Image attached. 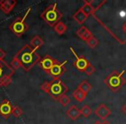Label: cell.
Wrapping results in <instances>:
<instances>
[{"label":"cell","instance_id":"obj_12","mask_svg":"<svg viewBox=\"0 0 126 124\" xmlns=\"http://www.w3.org/2000/svg\"><path fill=\"white\" fill-rule=\"evenodd\" d=\"M16 5V0H1L0 1V10L6 15L10 14Z\"/></svg>","mask_w":126,"mask_h":124},{"label":"cell","instance_id":"obj_27","mask_svg":"<svg viewBox=\"0 0 126 124\" xmlns=\"http://www.w3.org/2000/svg\"><path fill=\"white\" fill-rule=\"evenodd\" d=\"M95 70H96V69H95V67H93V65H91V63H90L89 65H88V67L86 68V70H85L84 72L86 74V75L90 76V75H92V74H93V72H95Z\"/></svg>","mask_w":126,"mask_h":124},{"label":"cell","instance_id":"obj_20","mask_svg":"<svg viewBox=\"0 0 126 124\" xmlns=\"http://www.w3.org/2000/svg\"><path fill=\"white\" fill-rule=\"evenodd\" d=\"M73 96L75 98V100H77L78 102L81 103V102L84 101L85 98L86 97V94L83 92L82 91H80L79 88H77V89L74 90V92H73Z\"/></svg>","mask_w":126,"mask_h":124},{"label":"cell","instance_id":"obj_9","mask_svg":"<svg viewBox=\"0 0 126 124\" xmlns=\"http://www.w3.org/2000/svg\"><path fill=\"white\" fill-rule=\"evenodd\" d=\"M67 63V59L65 61H63L62 63H59V62L55 63L52 67V68L48 71L47 74H49L53 79H60V77L66 72L65 65Z\"/></svg>","mask_w":126,"mask_h":124},{"label":"cell","instance_id":"obj_26","mask_svg":"<svg viewBox=\"0 0 126 124\" xmlns=\"http://www.w3.org/2000/svg\"><path fill=\"white\" fill-rule=\"evenodd\" d=\"M23 110H22V109L20 108V107L18 106H14L12 109V112H11V115H14L16 118H18V117H20L22 115H23Z\"/></svg>","mask_w":126,"mask_h":124},{"label":"cell","instance_id":"obj_28","mask_svg":"<svg viewBox=\"0 0 126 124\" xmlns=\"http://www.w3.org/2000/svg\"><path fill=\"white\" fill-rule=\"evenodd\" d=\"M49 89H50V84H49V82H47V81L44 82L43 84L41 85V90H42V91H44V92L47 93V94H48V92H49Z\"/></svg>","mask_w":126,"mask_h":124},{"label":"cell","instance_id":"obj_29","mask_svg":"<svg viewBox=\"0 0 126 124\" xmlns=\"http://www.w3.org/2000/svg\"><path fill=\"white\" fill-rule=\"evenodd\" d=\"M5 56H6V53L4 52L2 48H0V59H1V60H4Z\"/></svg>","mask_w":126,"mask_h":124},{"label":"cell","instance_id":"obj_16","mask_svg":"<svg viewBox=\"0 0 126 124\" xmlns=\"http://www.w3.org/2000/svg\"><path fill=\"white\" fill-rule=\"evenodd\" d=\"M76 34H77V35L81 40L85 41H87L91 36H93V35H92V33L89 31V29H88L87 28H86L85 26H81L80 28L77 30Z\"/></svg>","mask_w":126,"mask_h":124},{"label":"cell","instance_id":"obj_31","mask_svg":"<svg viewBox=\"0 0 126 124\" xmlns=\"http://www.w3.org/2000/svg\"><path fill=\"white\" fill-rule=\"evenodd\" d=\"M101 124H110L109 122H107V121H104L103 122H101Z\"/></svg>","mask_w":126,"mask_h":124},{"label":"cell","instance_id":"obj_30","mask_svg":"<svg viewBox=\"0 0 126 124\" xmlns=\"http://www.w3.org/2000/svg\"><path fill=\"white\" fill-rule=\"evenodd\" d=\"M122 111L124 112V114H125V115H126V103H124V105H123V106H122Z\"/></svg>","mask_w":126,"mask_h":124},{"label":"cell","instance_id":"obj_19","mask_svg":"<svg viewBox=\"0 0 126 124\" xmlns=\"http://www.w3.org/2000/svg\"><path fill=\"white\" fill-rule=\"evenodd\" d=\"M67 25H66L65 23H63L62 22H61V21H60L58 23H56V24L54 25V31H55L59 35H63V34L67 31Z\"/></svg>","mask_w":126,"mask_h":124},{"label":"cell","instance_id":"obj_24","mask_svg":"<svg viewBox=\"0 0 126 124\" xmlns=\"http://www.w3.org/2000/svg\"><path fill=\"white\" fill-rule=\"evenodd\" d=\"M11 67L14 71L17 70L18 68H20V67H21V63H20V61L18 60L17 58H16V56H14V57H13V59H11Z\"/></svg>","mask_w":126,"mask_h":124},{"label":"cell","instance_id":"obj_17","mask_svg":"<svg viewBox=\"0 0 126 124\" xmlns=\"http://www.w3.org/2000/svg\"><path fill=\"white\" fill-rule=\"evenodd\" d=\"M43 44H44L43 40H42L40 36H38V35H35V36H34L33 38L31 39L30 46L34 49V50L36 51L37 49H39L41 47H42Z\"/></svg>","mask_w":126,"mask_h":124},{"label":"cell","instance_id":"obj_25","mask_svg":"<svg viewBox=\"0 0 126 124\" xmlns=\"http://www.w3.org/2000/svg\"><path fill=\"white\" fill-rule=\"evenodd\" d=\"M58 101H59V103H61L63 107H66L70 103V98H69V96H67V95H63V96H61V97L58 99Z\"/></svg>","mask_w":126,"mask_h":124},{"label":"cell","instance_id":"obj_3","mask_svg":"<svg viewBox=\"0 0 126 124\" xmlns=\"http://www.w3.org/2000/svg\"><path fill=\"white\" fill-rule=\"evenodd\" d=\"M125 72V71L123 70L121 72L115 70L110 73L104 80L105 84L113 92L118 91L125 84V79L123 78V75Z\"/></svg>","mask_w":126,"mask_h":124},{"label":"cell","instance_id":"obj_11","mask_svg":"<svg viewBox=\"0 0 126 124\" xmlns=\"http://www.w3.org/2000/svg\"><path fill=\"white\" fill-rule=\"evenodd\" d=\"M13 106L11 103L7 99H4L0 103V115L4 118H8L11 115Z\"/></svg>","mask_w":126,"mask_h":124},{"label":"cell","instance_id":"obj_13","mask_svg":"<svg viewBox=\"0 0 126 124\" xmlns=\"http://www.w3.org/2000/svg\"><path fill=\"white\" fill-rule=\"evenodd\" d=\"M94 113L97 116L99 117V119H101V120H103V121H105L107 117L110 115L111 111H110L108 107H106V105L102 103V104H100L99 106L94 110Z\"/></svg>","mask_w":126,"mask_h":124},{"label":"cell","instance_id":"obj_22","mask_svg":"<svg viewBox=\"0 0 126 124\" xmlns=\"http://www.w3.org/2000/svg\"><path fill=\"white\" fill-rule=\"evenodd\" d=\"M92 113H93V110H92V109L88 105H84L80 110V115H83L84 117H86V118L89 116Z\"/></svg>","mask_w":126,"mask_h":124},{"label":"cell","instance_id":"obj_1","mask_svg":"<svg viewBox=\"0 0 126 124\" xmlns=\"http://www.w3.org/2000/svg\"><path fill=\"white\" fill-rule=\"evenodd\" d=\"M92 16L118 43H126V0L101 1Z\"/></svg>","mask_w":126,"mask_h":124},{"label":"cell","instance_id":"obj_14","mask_svg":"<svg viewBox=\"0 0 126 124\" xmlns=\"http://www.w3.org/2000/svg\"><path fill=\"white\" fill-rule=\"evenodd\" d=\"M97 1H87V0H85L84 4L80 7V10L86 15L87 16H92L93 13L94 12L95 9L97 8L98 5H94V4H96Z\"/></svg>","mask_w":126,"mask_h":124},{"label":"cell","instance_id":"obj_5","mask_svg":"<svg viewBox=\"0 0 126 124\" xmlns=\"http://www.w3.org/2000/svg\"><path fill=\"white\" fill-rule=\"evenodd\" d=\"M49 84L50 89L48 95L55 100H58L63 95H66V93L68 91V87L66 85L65 83H63L61 79H53Z\"/></svg>","mask_w":126,"mask_h":124},{"label":"cell","instance_id":"obj_2","mask_svg":"<svg viewBox=\"0 0 126 124\" xmlns=\"http://www.w3.org/2000/svg\"><path fill=\"white\" fill-rule=\"evenodd\" d=\"M15 56L20 61L21 67L26 72H29L41 59L39 54L28 44L23 46Z\"/></svg>","mask_w":126,"mask_h":124},{"label":"cell","instance_id":"obj_32","mask_svg":"<svg viewBox=\"0 0 126 124\" xmlns=\"http://www.w3.org/2000/svg\"><path fill=\"white\" fill-rule=\"evenodd\" d=\"M93 124H101V122H99V121H96V122H94Z\"/></svg>","mask_w":126,"mask_h":124},{"label":"cell","instance_id":"obj_18","mask_svg":"<svg viewBox=\"0 0 126 124\" xmlns=\"http://www.w3.org/2000/svg\"><path fill=\"white\" fill-rule=\"evenodd\" d=\"M88 16L81 11L80 9H79V11H77L75 12V14L73 16L74 21H76V23H79V24H83V23L86 22V20L87 19Z\"/></svg>","mask_w":126,"mask_h":124},{"label":"cell","instance_id":"obj_15","mask_svg":"<svg viewBox=\"0 0 126 124\" xmlns=\"http://www.w3.org/2000/svg\"><path fill=\"white\" fill-rule=\"evenodd\" d=\"M67 115L71 119L72 121H75L80 116V110L77 108L75 105H72L66 112Z\"/></svg>","mask_w":126,"mask_h":124},{"label":"cell","instance_id":"obj_7","mask_svg":"<svg viewBox=\"0 0 126 124\" xmlns=\"http://www.w3.org/2000/svg\"><path fill=\"white\" fill-rule=\"evenodd\" d=\"M15 73V71L8 65L4 60L0 59V88L7 87L12 82L11 77Z\"/></svg>","mask_w":126,"mask_h":124},{"label":"cell","instance_id":"obj_10","mask_svg":"<svg viewBox=\"0 0 126 124\" xmlns=\"http://www.w3.org/2000/svg\"><path fill=\"white\" fill-rule=\"evenodd\" d=\"M58 61L56 59H54V58H52L51 56L49 55H45L43 58L39 60L38 64L40 65V67L42 68V70L44 72H46L47 73L48 71L52 68V67L54 65L55 63H57Z\"/></svg>","mask_w":126,"mask_h":124},{"label":"cell","instance_id":"obj_4","mask_svg":"<svg viewBox=\"0 0 126 124\" xmlns=\"http://www.w3.org/2000/svg\"><path fill=\"white\" fill-rule=\"evenodd\" d=\"M62 17V14L57 9V4L54 3L49 5L43 12L41 14V18L47 23L50 27H54L56 23L60 22Z\"/></svg>","mask_w":126,"mask_h":124},{"label":"cell","instance_id":"obj_6","mask_svg":"<svg viewBox=\"0 0 126 124\" xmlns=\"http://www.w3.org/2000/svg\"><path fill=\"white\" fill-rule=\"evenodd\" d=\"M31 11V8H29L28 11L25 12L24 16L23 17H17L15 21H13L12 23L10 24L9 28L12 33H14L16 35V36L20 37L28 30L29 25L25 23V19L28 16L29 13Z\"/></svg>","mask_w":126,"mask_h":124},{"label":"cell","instance_id":"obj_23","mask_svg":"<svg viewBox=\"0 0 126 124\" xmlns=\"http://www.w3.org/2000/svg\"><path fill=\"white\" fill-rule=\"evenodd\" d=\"M86 44L88 45V47H90L91 48H95V47L98 46V41L97 40L96 38H95L94 36H91L89 39H88L87 41H86Z\"/></svg>","mask_w":126,"mask_h":124},{"label":"cell","instance_id":"obj_21","mask_svg":"<svg viewBox=\"0 0 126 124\" xmlns=\"http://www.w3.org/2000/svg\"><path fill=\"white\" fill-rule=\"evenodd\" d=\"M78 88H79L80 91H82L84 93L87 94V93L92 90V85L86 80H84V81H82V82H81L80 84H79Z\"/></svg>","mask_w":126,"mask_h":124},{"label":"cell","instance_id":"obj_8","mask_svg":"<svg viewBox=\"0 0 126 124\" xmlns=\"http://www.w3.org/2000/svg\"><path fill=\"white\" fill-rule=\"evenodd\" d=\"M69 48H70V51L74 55V57H75V61L74 62V67H75L79 72H85V70H86V68L88 67V65L90 64V62L85 57L78 55V54H76L75 51H74V49L72 47H70Z\"/></svg>","mask_w":126,"mask_h":124}]
</instances>
